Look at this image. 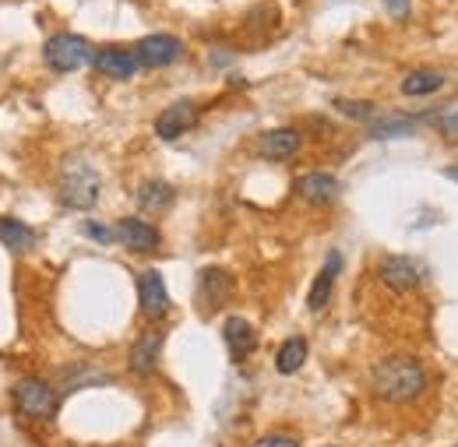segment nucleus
<instances>
[{"label":"nucleus","instance_id":"nucleus-1","mask_svg":"<svg viewBox=\"0 0 458 447\" xmlns=\"http://www.w3.org/2000/svg\"><path fill=\"white\" fill-rule=\"evenodd\" d=\"M370 392L385 405H409L427 392V367L412 356H385L370 367Z\"/></svg>","mask_w":458,"mask_h":447},{"label":"nucleus","instance_id":"nucleus-2","mask_svg":"<svg viewBox=\"0 0 458 447\" xmlns=\"http://www.w3.org/2000/svg\"><path fill=\"white\" fill-rule=\"evenodd\" d=\"M99 169L92 166L85 156H67L57 169V194L64 208H74V212H89L96 208L99 201Z\"/></svg>","mask_w":458,"mask_h":447},{"label":"nucleus","instance_id":"nucleus-3","mask_svg":"<svg viewBox=\"0 0 458 447\" xmlns=\"http://www.w3.org/2000/svg\"><path fill=\"white\" fill-rule=\"evenodd\" d=\"M43 60L50 71L57 74H71V71H81L96 60V50L85 36H71V32H60V36H50L47 46H43Z\"/></svg>","mask_w":458,"mask_h":447},{"label":"nucleus","instance_id":"nucleus-4","mask_svg":"<svg viewBox=\"0 0 458 447\" xmlns=\"http://www.w3.org/2000/svg\"><path fill=\"white\" fill-rule=\"evenodd\" d=\"M11 398H14V409L21 416H29V419H54L57 416V405H60L57 388L47 384V381H39V377H21L14 384Z\"/></svg>","mask_w":458,"mask_h":447},{"label":"nucleus","instance_id":"nucleus-5","mask_svg":"<svg viewBox=\"0 0 458 447\" xmlns=\"http://www.w3.org/2000/svg\"><path fill=\"white\" fill-rule=\"evenodd\" d=\"M134 56H138V63H141V67H152V71H159V67H173V63L183 56V43H180L176 36L156 32V36H145V39H138V43H134Z\"/></svg>","mask_w":458,"mask_h":447},{"label":"nucleus","instance_id":"nucleus-6","mask_svg":"<svg viewBox=\"0 0 458 447\" xmlns=\"http://www.w3.org/2000/svg\"><path fill=\"white\" fill-rule=\"evenodd\" d=\"M377 279L385 289H392V292H412V289H420V265L412 261V257H405V254H388V257H381L377 261Z\"/></svg>","mask_w":458,"mask_h":447},{"label":"nucleus","instance_id":"nucleus-7","mask_svg":"<svg viewBox=\"0 0 458 447\" xmlns=\"http://www.w3.org/2000/svg\"><path fill=\"white\" fill-rule=\"evenodd\" d=\"M138 307H141V317H148V321H163L170 314V292L156 268L138 275Z\"/></svg>","mask_w":458,"mask_h":447},{"label":"nucleus","instance_id":"nucleus-8","mask_svg":"<svg viewBox=\"0 0 458 447\" xmlns=\"http://www.w3.org/2000/svg\"><path fill=\"white\" fill-rule=\"evenodd\" d=\"M194 123H198V103L176 99V103H170L166 110L156 116V134H159V141H176V138H183Z\"/></svg>","mask_w":458,"mask_h":447},{"label":"nucleus","instance_id":"nucleus-9","mask_svg":"<svg viewBox=\"0 0 458 447\" xmlns=\"http://www.w3.org/2000/svg\"><path fill=\"white\" fill-rule=\"evenodd\" d=\"M114 232L131 254H152V250H159V243H163L159 229L152 223H145V219H120Z\"/></svg>","mask_w":458,"mask_h":447},{"label":"nucleus","instance_id":"nucleus-10","mask_svg":"<svg viewBox=\"0 0 458 447\" xmlns=\"http://www.w3.org/2000/svg\"><path fill=\"white\" fill-rule=\"evenodd\" d=\"M300 131H293V127H276V131H265L261 138H258V156L261 159H268V163H286L293 159L296 152H300Z\"/></svg>","mask_w":458,"mask_h":447},{"label":"nucleus","instance_id":"nucleus-11","mask_svg":"<svg viewBox=\"0 0 458 447\" xmlns=\"http://www.w3.org/2000/svg\"><path fill=\"white\" fill-rule=\"evenodd\" d=\"M159 352H163V332H145V335L134 338L131 352H127V370L134 377H148L159 363Z\"/></svg>","mask_w":458,"mask_h":447},{"label":"nucleus","instance_id":"nucleus-12","mask_svg":"<svg viewBox=\"0 0 458 447\" xmlns=\"http://www.w3.org/2000/svg\"><path fill=\"white\" fill-rule=\"evenodd\" d=\"M296 194H300L307 205H332V201H339L343 183H339L332 173H303V176L296 180Z\"/></svg>","mask_w":458,"mask_h":447},{"label":"nucleus","instance_id":"nucleus-13","mask_svg":"<svg viewBox=\"0 0 458 447\" xmlns=\"http://www.w3.org/2000/svg\"><path fill=\"white\" fill-rule=\"evenodd\" d=\"M92 67H96L99 74H106V78L127 81V78H134V74H138V67H141V63H138L134 50H123V46H103V50H96Z\"/></svg>","mask_w":458,"mask_h":447},{"label":"nucleus","instance_id":"nucleus-14","mask_svg":"<svg viewBox=\"0 0 458 447\" xmlns=\"http://www.w3.org/2000/svg\"><path fill=\"white\" fill-rule=\"evenodd\" d=\"M339 272H343V254H339V250H332V254H328V261L321 265V272H318L314 285H310V292H307V307H310L314 314L328 307V299H332V289H335V279H339Z\"/></svg>","mask_w":458,"mask_h":447},{"label":"nucleus","instance_id":"nucleus-15","mask_svg":"<svg viewBox=\"0 0 458 447\" xmlns=\"http://www.w3.org/2000/svg\"><path fill=\"white\" fill-rule=\"evenodd\" d=\"M223 338H226V349H229V359H233V363H243V359L258 349V332H254V325L243 321V317H226Z\"/></svg>","mask_w":458,"mask_h":447},{"label":"nucleus","instance_id":"nucleus-16","mask_svg":"<svg viewBox=\"0 0 458 447\" xmlns=\"http://www.w3.org/2000/svg\"><path fill=\"white\" fill-rule=\"evenodd\" d=\"M229 292H233V282H229V275L223 268H205L198 275V303H201V310L223 307L229 299Z\"/></svg>","mask_w":458,"mask_h":447},{"label":"nucleus","instance_id":"nucleus-17","mask_svg":"<svg viewBox=\"0 0 458 447\" xmlns=\"http://www.w3.org/2000/svg\"><path fill=\"white\" fill-rule=\"evenodd\" d=\"M445 71H437V67H416V71H409L405 78H402V96H409V99H423V96H434V92H441L445 89Z\"/></svg>","mask_w":458,"mask_h":447},{"label":"nucleus","instance_id":"nucleus-18","mask_svg":"<svg viewBox=\"0 0 458 447\" xmlns=\"http://www.w3.org/2000/svg\"><path fill=\"white\" fill-rule=\"evenodd\" d=\"M173 198H176V190H173L166 180H145L138 187V208L145 215H163L173 205Z\"/></svg>","mask_w":458,"mask_h":447},{"label":"nucleus","instance_id":"nucleus-19","mask_svg":"<svg viewBox=\"0 0 458 447\" xmlns=\"http://www.w3.org/2000/svg\"><path fill=\"white\" fill-rule=\"evenodd\" d=\"M36 229L25 225L21 219H11V215H0V243L11 250V254H29L36 247Z\"/></svg>","mask_w":458,"mask_h":447},{"label":"nucleus","instance_id":"nucleus-20","mask_svg":"<svg viewBox=\"0 0 458 447\" xmlns=\"http://www.w3.org/2000/svg\"><path fill=\"white\" fill-rule=\"evenodd\" d=\"M303 363H307V338L303 335L286 338V342L279 345V352H276V370H279L283 377H289V374H296Z\"/></svg>","mask_w":458,"mask_h":447},{"label":"nucleus","instance_id":"nucleus-21","mask_svg":"<svg viewBox=\"0 0 458 447\" xmlns=\"http://www.w3.org/2000/svg\"><path fill=\"white\" fill-rule=\"evenodd\" d=\"M110 377H103V374H96L89 363H78L74 370H71V377L64 374V392H74V388H81V384H106Z\"/></svg>","mask_w":458,"mask_h":447},{"label":"nucleus","instance_id":"nucleus-22","mask_svg":"<svg viewBox=\"0 0 458 447\" xmlns=\"http://www.w3.org/2000/svg\"><path fill=\"white\" fill-rule=\"evenodd\" d=\"M335 110L343 113V116H349V120H374L377 116V106L374 103H363V99H335Z\"/></svg>","mask_w":458,"mask_h":447},{"label":"nucleus","instance_id":"nucleus-23","mask_svg":"<svg viewBox=\"0 0 458 447\" xmlns=\"http://www.w3.org/2000/svg\"><path fill=\"white\" fill-rule=\"evenodd\" d=\"M434 113H437L434 120H437L441 134H445V138H452V141L458 145V103H452L448 110H434Z\"/></svg>","mask_w":458,"mask_h":447},{"label":"nucleus","instance_id":"nucleus-24","mask_svg":"<svg viewBox=\"0 0 458 447\" xmlns=\"http://www.w3.org/2000/svg\"><path fill=\"white\" fill-rule=\"evenodd\" d=\"M81 232H85L89 240L103 243V247H106V243H114V240H116V232H110V229H106L103 223H85V225H81Z\"/></svg>","mask_w":458,"mask_h":447},{"label":"nucleus","instance_id":"nucleus-25","mask_svg":"<svg viewBox=\"0 0 458 447\" xmlns=\"http://www.w3.org/2000/svg\"><path fill=\"white\" fill-rule=\"evenodd\" d=\"M250 447H300L293 437H283V434H272V437H261V441H254Z\"/></svg>","mask_w":458,"mask_h":447},{"label":"nucleus","instance_id":"nucleus-26","mask_svg":"<svg viewBox=\"0 0 458 447\" xmlns=\"http://www.w3.org/2000/svg\"><path fill=\"white\" fill-rule=\"evenodd\" d=\"M385 11H388L392 18H405V14H409V0H385Z\"/></svg>","mask_w":458,"mask_h":447},{"label":"nucleus","instance_id":"nucleus-27","mask_svg":"<svg viewBox=\"0 0 458 447\" xmlns=\"http://www.w3.org/2000/svg\"><path fill=\"white\" fill-rule=\"evenodd\" d=\"M445 176H448V180H455V183H458V166H448V169H445Z\"/></svg>","mask_w":458,"mask_h":447}]
</instances>
